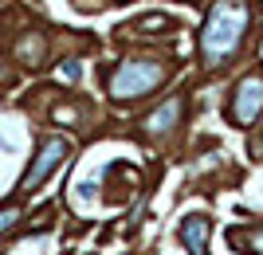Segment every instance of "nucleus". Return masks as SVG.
<instances>
[{"instance_id": "obj_5", "label": "nucleus", "mask_w": 263, "mask_h": 255, "mask_svg": "<svg viewBox=\"0 0 263 255\" xmlns=\"http://www.w3.org/2000/svg\"><path fill=\"white\" fill-rule=\"evenodd\" d=\"M209 236H212V224L204 216H189L181 224V244L189 247V255H209Z\"/></svg>"}, {"instance_id": "obj_10", "label": "nucleus", "mask_w": 263, "mask_h": 255, "mask_svg": "<svg viewBox=\"0 0 263 255\" xmlns=\"http://www.w3.org/2000/svg\"><path fill=\"white\" fill-rule=\"evenodd\" d=\"M255 247H259V251H263V232H259V236H255Z\"/></svg>"}, {"instance_id": "obj_3", "label": "nucleus", "mask_w": 263, "mask_h": 255, "mask_svg": "<svg viewBox=\"0 0 263 255\" xmlns=\"http://www.w3.org/2000/svg\"><path fill=\"white\" fill-rule=\"evenodd\" d=\"M67 157V142L63 138H47L40 149H35V161L28 165V173L20 177V192H32V189H40L47 177H51L55 169H59V161Z\"/></svg>"}, {"instance_id": "obj_6", "label": "nucleus", "mask_w": 263, "mask_h": 255, "mask_svg": "<svg viewBox=\"0 0 263 255\" xmlns=\"http://www.w3.org/2000/svg\"><path fill=\"white\" fill-rule=\"evenodd\" d=\"M181 114H185V99H165L161 106H157L149 118H145L142 130L149 133H165V130H177V122H181Z\"/></svg>"}, {"instance_id": "obj_4", "label": "nucleus", "mask_w": 263, "mask_h": 255, "mask_svg": "<svg viewBox=\"0 0 263 255\" xmlns=\"http://www.w3.org/2000/svg\"><path fill=\"white\" fill-rule=\"evenodd\" d=\"M263 110V75H243L236 94H232V122L252 126Z\"/></svg>"}, {"instance_id": "obj_2", "label": "nucleus", "mask_w": 263, "mask_h": 255, "mask_svg": "<svg viewBox=\"0 0 263 255\" xmlns=\"http://www.w3.org/2000/svg\"><path fill=\"white\" fill-rule=\"evenodd\" d=\"M165 79V63H154V59H138V63H122L114 75H110V94L114 99H142Z\"/></svg>"}, {"instance_id": "obj_11", "label": "nucleus", "mask_w": 263, "mask_h": 255, "mask_svg": "<svg viewBox=\"0 0 263 255\" xmlns=\"http://www.w3.org/2000/svg\"><path fill=\"white\" fill-rule=\"evenodd\" d=\"M0 83H4V67H0Z\"/></svg>"}, {"instance_id": "obj_1", "label": "nucleus", "mask_w": 263, "mask_h": 255, "mask_svg": "<svg viewBox=\"0 0 263 255\" xmlns=\"http://www.w3.org/2000/svg\"><path fill=\"white\" fill-rule=\"evenodd\" d=\"M248 20H252L248 0H216L204 28H200V55H204V63L216 67L220 59L236 55V47H240L243 32H248Z\"/></svg>"}, {"instance_id": "obj_7", "label": "nucleus", "mask_w": 263, "mask_h": 255, "mask_svg": "<svg viewBox=\"0 0 263 255\" xmlns=\"http://www.w3.org/2000/svg\"><path fill=\"white\" fill-rule=\"evenodd\" d=\"M16 55L28 59V63H40V59H44V40H40V35H35V40H24V44L16 47Z\"/></svg>"}, {"instance_id": "obj_9", "label": "nucleus", "mask_w": 263, "mask_h": 255, "mask_svg": "<svg viewBox=\"0 0 263 255\" xmlns=\"http://www.w3.org/2000/svg\"><path fill=\"white\" fill-rule=\"evenodd\" d=\"M138 28H173V20H169V16H145V20H138Z\"/></svg>"}, {"instance_id": "obj_8", "label": "nucleus", "mask_w": 263, "mask_h": 255, "mask_svg": "<svg viewBox=\"0 0 263 255\" xmlns=\"http://www.w3.org/2000/svg\"><path fill=\"white\" fill-rule=\"evenodd\" d=\"M20 220V208H16V204H4V208H0V236L4 232H12V224Z\"/></svg>"}]
</instances>
